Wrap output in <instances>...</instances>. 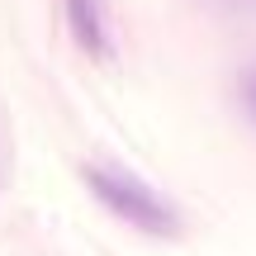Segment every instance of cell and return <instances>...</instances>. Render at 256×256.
Here are the masks:
<instances>
[{"instance_id":"cell-2","label":"cell","mask_w":256,"mask_h":256,"mask_svg":"<svg viewBox=\"0 0 256 256\" xmlns=\"http://www.w3.org/2000/svg\"><path fill=\"white\" fill-rule=\"evenodd\" d=\"M66 19H72V34L86 52L104 57L110 52V14H104V0H66Z\"/></svg>"},{"instance_id":"cell-3","label":"cell","mask_w":256,"mask_h":256,"mask_svg":"<svg viewBox=\"0 0 256 256\" xmlns=\"http://www.w3.org/2000/svg\"><path fill=\"white\" fill-rule=\"evenodd\" d=\"M242 104H247V114L256 119V72L242 76Z\"/></svg>"},{"instance_id":"cell-1","label":"cell","mask_w":256,"mask_h":256,"mask_svg":"<svg viewBox=\"0 0 256 256\" xmlns=\"http://www.w3.org/2000/svg\"><path fill=\"white\" fill-rule=\"evenodd\" d=\"M86 185L95 190V200L110 214H119L124 223H133L138 232H152V238H176L180 232V214L171 209L166 194H156L152 185H142L128 171H110V166H86Z\"/></svg>"}]
</instances>
